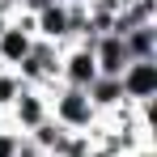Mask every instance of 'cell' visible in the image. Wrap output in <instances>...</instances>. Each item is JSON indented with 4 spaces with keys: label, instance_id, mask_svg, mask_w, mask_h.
<instances>
[{
    "label": "cell",
    "instance_id": "1",
    "mask_svg": "<svg viewBox=\"0 0 157 157\" xmlns=\"http://www.w3.org/2000/svg\"><path fill=\"white\" fill-rule=\"evenodd\" d=\"M47 102H51V119L64 132H89L98 123V110H94V102H89L85 89L55 85V89H47Z\"/></svg>",
    "mask_w": 157,
    "mask_h": 157
},
{
    "label": "cell",
    "instance_id": "2",
    "mask_svg": "<svg viewBox=\"0 0 157 157\" xmlns=\"http://www.w3.org/2000/svg\"><path fill=\"white\" fill-rule=\"evenodd\" d=\"M59 51H64V47L34 38V51H30L13 72L26 81L30 89H55V85H59Z\"/></svg>",
    "mask_w": 157,
    "mask_h": 157
},
{
    "label": "cell",
    "instance_id": "3",
    "mask_svg": "<svg viewBox=\"0 0 157 157\" xmlns=\"http://www.w3.org/2000/svg\"><path fill=\"white\" fill-rule=\"evenodd\" d=\"M51 119V102H47V89H21L17 94V102L4 110V128H13L17 136H26V132H34L38 123H47Z\"/></svg>",
    "mask_w": 157,
    "mask_h": 157
},
{
    "label": "cell",
    "instance_id": "4",
    "mask_svg": "<svg viewBox=\"0 0 157 157\" xmlns=\"http://www.w3.org/2000/svg\"><path fill=\"white\" fill-rule=\"evenodd\" d=\"M30 26H34V38H43V43H55V47L72 43V13L59 0H43L30 13Z\"/></svg>",
    "mask_w": 157,
    "mask_h": 157
},
{
    "label": "cell",
    "instance_id": "5",
    "mask_svg": "<svg viewBox=\"0 0 157 157\" xmlns=\"http://www.w3.org/2000/svg\"><path fill=\"white\" fill-rule=\"evenodd\" d=\"M98 81V64H94V51L89 43H68L59 51V85L68 89H89Z\"/></svg>",
    "mask_w": 157,
    "mask_h": 157
},
{
    "label": "cell",
    "instance_id": "6",
    "mask_svg": "<svg viewBox=\"0 0 157 157\" xmlns=\"http://www.w3.org/2000/svg\"><path fill=\"white\" fill-rule=\"evenodd\" d=\"M30 51H34V26H30V13H17L0 34V68H17Z\"/></svg>",
    "mask_w": 157,
    "mask_h": 157
},
{
    "label": "cell",
    "instance_id": "7",
    "mask_svg": "<svg viewBox=\"0 0 157 157\" xmlns=\"http://www.w3.org/2000/svg\"><path fill=\"white\" fill-rule=\"evenodd\" d=\"M119 85H123L128 102H153L157 98V59H132L119 72Z\"/></svg>",
    "mask_w": 157,
    "mask_h": 157
},
{
    "label": "cell",
    "instance_id": "8",
    "mask_svg": "<svg viewBox=\"0 0 157 157\" xmlns=\"http://www.w3.org/2000/svg\"><path fill=\"white\" fill-rule=\"evenodd\" d=\"M89 51H94V64H98V77H119V72L132 64L119 34H98V38L89 43Z\"/></svg>",
    "mask_w": 157,
    "mask_h": 157
},
{
    "label": "cell",
    "instance_id": "9",
    "mask_svg": "<svg viewBox=\"0 0 157 157\" xmlns=\"http://www.w3.org/2000/svg\"><path fill=\"white\" fill-rule=\"evenodd\" d=\"M85 94H89V102H94V110H98V115H110L115 106H123V102H128V98H123V85H119V77H98L89 89H85Z\"/></svg>",
    "mask_w": 157,
    "mask_h": 157
},
{
    "label": "cell",
    "instance_id": "10",
    "mask_svg": "<svg viewBox=\"0 0 157 157\" xmlns=\"http://www.w3.org/2000/svg\"><path fill=\"white\" fill-rule=\"evenodd\" d=\"M119 38H123L128 59H157V26H136Z\"/></svg>",
    "mask_w": 157,
    "mask_h": 157
},
{
    "label": "cell",
    "instance_id": "11",
    "mask_svg": "<svg viewBox=\"0 0 157 157\" xmlns=\"http://www.w3.org/2000/svg\"><path fill=\"white\" fill-rule=\"evenodd\" d=\"M64 136H68V132L59 128L55 119H47V123H38V128H34V132H26V140H30V144H34V149H43V153H47V157H55V149L64 144Z\"/></svg>",
    "mask_w": 157,
    "mask_h": 157
},
{
    "label": "cell",
    "instance_id": "12",
    "mask_svg": "<svg viewBox=\"0 0 157 157\" xmlns=\"http://www.w3.org/2000/svg\"><path fill=\"white\" fill-rule=\"evenodd\" d=\"M21 89H26V81L17 77L13 68H0V115L17 102V94H21Z\"/></svg>",
    "mask_w": 157,
    "mask_h": 157
},
{
    "label": "cell",
    "instance_id": "13",
    "mask_svg": "<svg viewBox=\"0 0 157 157\" xmlns=\"http://www.w3.org/2000/svg\"><path fill=\"white\" fill-rule=\"evenodd\" d=\"M17 144H21V136L13 128H0V157H17Z\"/></svg>",
    "mask_w": 157,
    "mask_h": 157
},
{
    "label": "cell",
    "instance_id": "14",
    "mask_svg": "<svg viewBox=\"0 0 157 157\" xmlns=\"http://www.w3.org/2000/svg\"><path fill=\"white\" fill-rule=\"evenodd\" d=\"M17 157H47V153H43V149H34L26 136H21V144H17Z\"/></svg>",
    "mask_w": 157,
    "mask_h": 157
},
{
    "label": "cell",
    "instance_id": "15",
    "mask_svg": "<svg viewBox=\"0 0 157 157\" xmlns=\"http://www.w3.org/2000/svg\"><path fill=\"white\" fill-rule=\"evenodd\" d=\"M128 157H157V153H153V144H140V149H132Z\"/></svg>",
    "mask_w": 157,
    "mask_h": 157
},
{
    "label": "cell",
    "instance_id": "16",
    "mask_svg": "<svg viewBox=\"0 0 157 157\" xmlns=\"http://www.w3.org/2000/svg\"><path fill=\"white\" fill-rule=\"evenodd\" d=\"M132 4H140V0H115V9H132Z\"/></svg>",
    "mask_w": 157,
    "mask_h": 157
}]
</instances>
